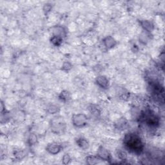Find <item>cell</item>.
<instances>
[{"label": "cell", "mask_w": 165, "mask_h": 165, "mask_svg": "<svg viewBox=\"0 0 165 165\" xmlns=\"http://www.w3.org/2000/svg\"><path fill=\"white\" fill-rule=\"evenodd\" d=\"M116 154H117L119 159L122 161H125L127 159V154L125 151L121 149H118L116 150Z\"/></svg>", "instance_id": "16"}, {"label": "cell", "mask_w": 165, "mask_h": 165, "mask_svg": "<svg viewBox=\"0 0 165 165\" xmlns=\"http://www.w3.org/2000/svg\"><path fill=\"white\" fill-rule=\"evenodd\" d=\"M50 42L54 45L55 47H59L61 45V44L63 42V39L61 37L59 36H53L50 39Z\"/></svg>", "instance_id": "12"}, {"label": "cell", "mask_w": 165, "mask_h": 165, "mask_svg": "<svg viewBox=\"0 0 165 165\" xmlns=\"http://www.w3.org/2000/svg\"><path fill=\"white\" fill-rule=\"evenodd\" d=\"M97 157L101 160L108 161L111 160L112 157L109 151L103 147H100L97 150Z\"/></svg>", "instance_id": "6"}, {"label": "cell", "mask_w": 165, "mask_h": 165, "mask_svg": "<svg viewBox=\"0 0 165 165\" xmlns=\"http://www.w3.org/2000/svg\"><path fill=\"white\" fill-rule=\"evenodd\" d=\"M151 93L156 101L160 103H164V88L159 82L152 81L149 82Z\"/></svg>", "instance_id": "3"}, {"label": "cell", "mask_w": 165, "mask_h": 165, "mask_svg": "<svg viewBox=\"0 0 165 165\" xmlns=\"http://www.w3.org/2000/svg\"><path fill=\"white\" fill-rule=\"evenodd\" d=\"M71 161V158L69 154H65L63 157V163L65 164H69Z\"/></svg>", "instance_id": "21"}, {"label": "cell", "mask_w": 165, "mask_h": 165, "mask_svg": "<svg viewBox=\"0 0 165 165\" xmlns=\"http://www.w3.org/2000/svg\"><path fill=\"white\" fill-rule=\"evenodd\" d=\"M52 130L54 132L60 133L62 132L63 130L65 129V123H63L62 119L54 118L53 121H52Z\"/></svg>", "instance_id": "5"}, {"label": "cell", "mask_w": 165, "mask_h": 165, "mask_svg": "<svg viewBox=\"0 0 165 165\" xmlns=\"http://www.w3.org/2000/svg\"><path fill=\"white\" fill-rule=\"evenodd\" d=\"M103 43L106 47L108 48H113L116 45L115 40L112 36H107V37H105L103 40Z\"/></svg>", "instance_id": "11"}, {"label": "cell", "mask_w": 165, "mask_h": 165, "mask_svg": "<svg viewBox=\"0 0 165 165\" xmlns=\"http://www.w3.org/2000/svg\"><path fill=\"white\" fill-rule=\"evenodd\" d=\"M72 123L75 126L81 128L87 124V118L84 114H74L72 116Z\"/></svg>", "instance_id": "4"}, {"label": "cell", "mask_w": 165, "mask_h": 165, "mask_svg": "<svg viewBox=\"0 0 165 165\" xmlns=\"http://www.w3.org/2000/svg\"><path fill=\"white\" fill-rule=\"evenodd\" d=\"M77 145L82 150H87L89 147V142L83 137H80L76 139Z\"/></svg>", "instance_id": "10"}, {"label": "cell", "mask_w": 165, "mask_h": 165, "mask_svg": "<svg viewBox=\"0 0 165 165\" xmlns=\"http://www.w3.org/2000/svg\"><path fill=\"white\" fill-rule=\"evenodd\" d=\"M139 121L145 123L150 129H156L160 125L159 116L150 110H147L142 112L139 117Z\"/></svg>", "instance_id": "2"}, {"label": "cell", "mask_w": 165, "mask_h": 165, "mask_svg": "<svg viewBox=\"0 0 165 165\" xmlns=\"http://www.w3.org/2000/svg\"><path fill=\"white\" fill-rule=\"evenodd\" d=\"M115 126L118 130H123L128 127V123L127 120L125 118H121L115 123Z\"/></svg>", "instance_id": "9"}, {"label": "cell", "mask_w": 165, "mask_h": 165, "mask_svg": "<svg viewBox=\"0 0 165 165\" xmlns=\"http://www.w3.org/2000/svg\"><path fill=\"white\" fill-rule=\"evenodd\" d=\"M71 69H72V65H71L69 62H65L64 63H63V66H62V69L63 70L69 71Z\"/></svg>", "instance_id": "20"}, {"label": "cell", "mask_w": 165, "mask_h": 165, "mask_svg": "<svg viewBox=\"0 0 165 165\" xmlns=\"http://www.w3.org/2000/svg\"><path fill=\"white\" fill-rule=\"evenodd\" d=\"M125 148L131 153L140 155L145 148V144L139 135L134 132L126 134L123 139Z\"/></svg>", "instance_id": "1"}, {"label": "cell", "mask_w": 165, "mask_h": 165, "mask_svg": "<svg viewBox=\"0 0 165 165\" xmlns=\"http://www.w3.org/2000/svg\"><path fill=\"white\" fill-rule=\"evenodd\" d=\"M61 148L62 147L60 145L55 143V142H52V143L48 144L47 145V147H46V150L52 155H55L60 152V151L61 150Z\"/></svg>", "instance_id": "7"}, {"label": "cell", "mask_w": 165, "mask_h": 165, "mask_svg": "<svg viewBox=\"0 0 165 165\" xmlns=\"http://www.w3.org/2000/svg\"><path fill=\"white\" fill-rule=\"evenodd\" d=\"M51 9H52L51 4H48V3H47V4L45 5L44 8H43V10H44L45 13L47 14L48 12H50Z\"/></svg>", "instance_id": "22"}, {"label": "cell", "mask_w": 165, "mask_h": 165, "mask_svg": "<svg viewBox=\"0 0 165 165\" xmlns=\"http://www.w3.org/2000/svg\"><path fill=\"white\" fill-rule=\"evenodd\" d=\"M87 163L88 164H96L97 163H98L99 162V160H100V159L98 157H96V156H89L87 157Z\"/></svg>", "instance_id": "14"}, {"label": "cell", "mask_w": 165, "mask_h": 165, "mask_svg": "<svg viewBox=\"0 0 165 165\" xmlns=\"http://www.w3.org/2000/svg\"><path fill=\"white\" fill-rule=\"evenodd\" d=\"M89 110H90V112H91V113L93 115H94L95 117H96V118L99 117L101 112H100V110H99V109L98 108L96 107L94 105H92V106H91V107H90Z\"/></svg>", "instance_id": "17"}, {"label": "cell", "mask_w": 165, "mask_h": 165, "mask_svg": "<svg viewBox=\"0 0 165 165\" xmlns=\"http://www.w3.org/2000/svg\"><path fill=\"white\" fill-rule=\"evenodd\" d=\"M141 25L143 28L146 31L150 32L152 28H153V25L151 24V23L148 21L147 20H142L141 22Z\"/></svg>", "instance_id": "13"}, {"label": "cell", "mask_w": 165, "mask_h": 165, "mask_svg": "<svg viewBox=\"0 0 165 165\" xmlns=\"http://www.w3.org/2000/svg\"><path fill=\"white\" fill-rule=\"evenodd\" d=\"M59 99H61V101H64V102H66L68 100L70 99V95L69 92L66 91H64L61 92V93L59 94Z\"/></svg>", "instance_id": "15"}, {"label": "cell", "mask_w": 165, "mask_h": 165, "mask_svg": "<svg viewBox=\"0 0 165 165\" xmlns=\"http://www.w3.org/2000/svg\"><path fill=\"white\" fill-rule=\"evenodd\" d=\"M28 141V143L30 145H35L37 141V136H36V134H32L30 135Z\"/></svg>", "instance_id": "18"}, {"label": "cell", "mask_w": 165, "mask_h": 165, "mask_svg": "<svg viewBox=\"0 0 165 165\" xmlns=\"http://www.w3.org/2000/svg\"><path fill=\"white\" fill-rule=\"evenodd\" d=\"M59 111V108L55 105H51L48 108V112L50 114H55Z\"/></svg>", "instance_id": "19"}, {"label": "cell", "mask_w": 165, "mask_h": 165, "mask_svg": "<svg viewBox=\"0 0 165 165\" xmlns=\"http://www.w3.org/2000/svg\"><path fill=\"white\" fill-rule=\"evenodd\" d=\"M96 82L99 87L104 89H107L109 86V81L105 76H103L97 77L96 80Z\"/></svg>", "instance_id": "8"}]
</instances>
